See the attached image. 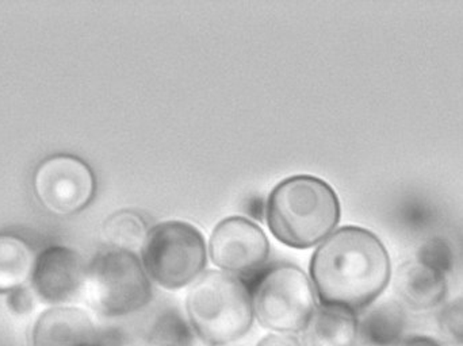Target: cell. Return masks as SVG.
<instances>
[{"label": "cell", "mask_w": 463, "mask_h": 346, "mask_svg": "<svg viewBox=\"0 0 463 346\" xmlns=\"http://www.w3.org/2000/svg\"><path fill=\"white\" fill-rule=\"evenodd\" d=\"M391 257L375 234L345 226L329 234L310 258L309 277L318 304L364 312L386 290Z\"/></svg>", "instance_id": "cell-1"}, {"label": "cell", "mask_w": 463, "mask_h": 346, "mask_svg": "<svg viewBox=\"0 0 463 346\" xmlns=\"http://www.w3.org/2000/svg\"><path fill=\"white\" fill-rule=\"evenodd\" d=\"M264 215L278 241L307 249L334 233L340 203L328 182L310 174H297L282 180L269 192Z\"/></svg>", "instance_id": "cell-2"}, {"label": "cell", "mask_w": 463, "mask_h": 346, "mask_svg": "<svg viewBox=\"0 0 463 346\" xmlns=\"http://www.w3.org/2000/svg\"><path fill=\"white\" fill-rule=\"evenodd\" d=\"M184 313L205 346L241 341L255 323L250 288L241 277L224 271H205L187 291Z\"/></svg>", "instance_id": "cell-3"}, {"label": "cell", "mask_w": 463, "mask_h": 346, "mask_svg": "<svg viewBox=\"0 0 463 346\" xmlns=\"http://www.w3.org/2000/svg\"><path fill=\"white\" fill-rule=\"evenodd\" d=\"M83 295L99 317L125 320L151 304L154 283L137 253L109 247L87 264Z\"/></svg>", "instance_id": "cell-4"}, {"label": "cell", "mask_w": 463, "mask_h": 346, "mask_svg": "<svg viewBox=\"0 0 463 346\" xmlns=\"http://www.w3.org/2000/svg\"><path fill=\"white\" fill-rule=\"evenodd\" d=\"M255 321L271 333H304L318 307L312 280L299 267L277 263L245 279Z\"/></svg>", "instance_id": "cell-5"}, {"label": "cell", "mask_w": 463, "mask_h": 346, "mask_svg": "<svg viewBox=\"0 0 463 346\" xmlns=\"http://www.w3.org/2000/svg\"><path fill=\"white\" fill-rule=\"evenodd\" d=\"M152 283L168 291L190 287L205 272V237L192 223L165 220L149 229L140 248Z\"/></svg>", "instance_id": "cell-6"}, {"label": "cell", "mask_w": 463, "mask_h": 346, "mask_svg": "<svg viewBox=\"0 0 463 346\" xmlns=\"http://www.w3.org/2000/svg\"><path fill=\"white\" fill-rule=\"evenodd\" d=\"M35 195L45 209L70 215L84 209L95 192L90 165L72 154H54L43 160L33 177Z\"/></svg>", "instance_id": "cell-7"}, {"label": "cell", "mask_w": 463, "mask_h": 346, "mask_svg": "<svg viewBox=\"0 0 463 346\" xmlns=\"http://www.w3.org/2000/svg\"><path fill=\"white\" fill-rule=\"evenodd\" d=\"M209 256L220 271L248 279L266 267L269 242L264 231L245 217H230L214 228Z\"/></svg>", "instance_id": "cell-8"}, {"label": "cell", "mask_w": 463, "mask_h": 346, "mask_svg": "<svg viewBox=\"0 0 463 346\" xmlns=\"http://www.w3.org/2000/svg\"><path fill=\"white\" fill-rule=\"evenodd\" d=\"M87 264L72 248L51 245L35 256L30 287L38 301L64 306L83 294Z\"/></svg>", "instance_id": "cell-9"}, {"label": "cell", "mask_w": 463, "mask_h": 346, "mask_svg": "<svg viewBox=\"0 0 463 346\" xmlns=\"http://www.w3.org/2000/svg\"><path fill=\"white\" fill-rule=\"evenodd\" d=\"M108 331L87 310L53 306L38 315L30 331L29 346H94L106 344Z\"/></svg>", "instance_id": "cell-10"}, {"label": "cell", "mask_w": 463, "mask_h": 346, "mask_svg": "<svg viewBox=\"0 0 463 346\" xmlns=\"http://www.w3.org/2000/svg\"><path fill=\"white\" fill-rule=\"evenodd\" d=\"M304 333L309 346H356L358 313L335 304H318Z\"/></svg>", "instance_id": "cell-11"}, {"label": "cell", "mask_w": 463, "mask_h": 346, "mask_svg": "<svg viewBox=\"0 0 463 346\" xmlns=\"http://www.w3.org/2000/svg\"><path fill=\"white\" fill-rule=\"evenodd\" d=\"M359 340L369 346H396L405 339L407 317L397 302H383L359 313Z\"/></svg>", "instance_id": "cell-12"}, {"label": "cell", "mask_w": 463, "mask_h": 346, "mask_svg": "<svg viewBox=\"0 0 463 346\" xmlns=\"http://www.w3.org/2000/svg\"><path fill=\"white\" fill-rule=\"evenodd\" d=\"M141 346H197L198 339L186 313L176 307H163L148 318L135 337Z\"/></svg>", "instance_id": "cell-13"}, {"label": "cell", "mask_w": 463, "mask_h": 346, "mask_svg": "<svg viewBox=\"0 0 463 346\" xmlns=\"http://www.w3.org/2000/svg\"><path fill=\"white\" fill-rule=\"evenodd\" d=\"M400 295L413 309L426 310L442 304L448 291L445 275L424 264H411L400 272Z\"/></svg>", "instance_id": "cell-14"}, {"label": "cell", "mask_w": 463, "mask_h": 346, "mask_svg": "<svg viewBox=\"0 0 463 346\" xmlns=\"http://www.w3.org/2000/svg\"><path fill=\"white\" fill-rule=\"evenodd\" d=\"M35 256L21 237L0 233V293L26 285L32 277Z\"/></svg>", "instance_id": "cell-15"}, {"label": "cell", "mask_w": 463, "mask_h": 346, "mask_svg": "<svg viewBox=\"0 0 463 346\" xmlns=\"http://www.w3.org/2000/svg\"><path fill=\"white\" fill-rule=\"evenodd\" d=\"M148 230L146 220L138 212L119 210L106 218L102 237L110 248L135 252V249H140Z\"/></svg>", "instance_id": "cell-16"}, {"label": "cell", "mask_w": 463, "mask_h": 346, "mask_svg": "<svg viewBox=\"0 0 463 346\" xmlns=\"http://www.w3.org/2000/svg\"><path fill=\"white\" fill-rule=\"evenodd\" d=\"M439 328L450 344L463 346V298L456 299L440 312Z\"/></svg>", "instance_id": "cell-17"}, {"label": "cell", "mask_w": 463, "mask_h": 346, "mask_svg": "<svg viewBox=\"0 0 463 346\" xmlns=\"http://www.w3.org/2000/svg\"><path fill=\"white\" fill-rule=\"evenodd\" d=\"M37 295L29 285H22L7 294V307L14 315L26 317L34 312Z\"/></svg>", "instance_id": "cell-18"}, {"label": "cell", "mask_w": 463, "mask_h": 346, "mask_svg": "<svg viewBox=\"0 0 463 346\" xmlns=\"http://www.w3.org/2000/svg\"><path fill=\"white\" fill-rule=\"evenodd\" d=\"M419 263L445 275V272L450 269L453 260H451V253L449 248H446L443 244H431L421 250Z\"/></svg>", "instance_id": "cell-19"}, {"label": "cell", "mask_w": 463, "mask_h": 346, "mask_svg": "<svg viewBox=\"0 0 463 346\" xmlns=\"http://www.w3.org/2000/svg\"><path fill=\"white\" fill-rule=\"evenodd\" d=\"M255 346H307V342L298 336L291 333H269L261 337Z\"/></svg>", "instance_id": "cell-20"}, {"label": "cell", "mask_w": 463, "mask_h": 346, "mask_svg": "<svg viewBox=\"0 0 463 346\" xmlns=\"http://www.w3.org/2000/svg\"><path fill=\"white\" fill-rule=\"evenodd\" d=\"M396 346H446L439 340L430 336H411L405 337L402 342Z\"/></svg>", "instance_id": "cell-21"}, {"label": "cell", "mask_w": 463, "mask_h": 346, "mask_svg": "<svg viewBox=\"0 0 463 346\" xmlns=\"http://www.w3.org/2000/svg\"><path fill=\"white\" fill-rule=\"evenodd\" d=\"M94 346H103V345H94Z\"/></svg>", "instance_id": "cell-22"}]
</instances>
